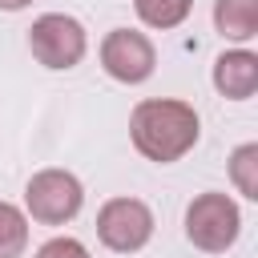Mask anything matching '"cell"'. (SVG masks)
Listing matches in <instances>:
<instances>
[{"instance_id":"1","label":"cell","mask_w":258,"mask_h":258,"mask_svg":"<svg viewBox=\"0 0 258 258\" xmlns=\"http://www.w3.org/2000/svg\"><path fill=\"white\" fill-rule=\"evenodd\" d=\"M202 137V117L181 97H145L129 113V141L153 165L181 161Z\"/></svg>"},{"instance_id":"2","label":"cell","mask_w":258,"mask_h":258,"mask_svg":"<svg viewBox=\"0 0 258 258\" xmlns=\"http://www.w3.org/2000/svg\"><path fill=\"white\" fill-rule=\"evenodd\" d=\"M242 234V210L230 194L206 189L185 206V238L202 254H226Z\"/></svg>"},{"instance_id":"3","label":"cell","mask_w":258,"mask_h":258,"mask_svg":"<svg viewBox=\"0 0 258 258\" xmlns=\"http://www.w3.org/2000/svg\"><path fill=\"white\" fill-rule=\"evenodd\" d=\"M28 52L36 56V64H44L52 73H64V69H77L85 60L89 32L69 12H44L28 28Z\"/></svg>"},{"instance_id":"4","label":"cell","mask_w":258,"mask_h":258,"mask_svg":"<svg viewBox=\"0 0 258 258\" xmlns=\"http://www.w3.org/2000/svg\"><path fill=\"white\" fill-rule=\"evenodd\" d=\"M85 185L69 169H36L24 185V214L40 226H64L81 214Z\"/></svg>"},{"instance_id":"5","label":"cell","mask_w":258,"mask_h":258,"mask_svg":"<svg viewBox=\"0 0 258 258\" xmlns=\"http://www.w3.org/2000/svg\"><path fill=\"white\" fill-rule=\"evenodd\" d=\"M153 226H157L153 210L141 198H129V194L109 198L97 210V238L113 254H137V250H145L149 238H153Z\"/></svg>"},{"instance_id":"6","label":"cell","mask_w":258,"mask_h":258,"mask_svg":"<svg viewBox=\"0 0 258 258\" xmlns=\"http://www.w3.org/2000/svg\"><path fill=\"white\" fill-rule=\"evenodd\" d=\"M101 69L121 85H145L157 69V48L141 28H109L101 36Z\"/></svg>"},{"instance_id":"7","label":"cell","mask_w":258,"mask_h":258,"mask_svg":"<svg viewBox=\"0 0 258 258\" xmlns=\"http://www.w3.org/2000/svg\"><path fill=\"white\" fill-rule=\"evenodd\" d=\"M210 81H214V89L226 101H250L258 93V52H250V48H226L214 60Z\"/></svg>"},{"instance_id":"8","label":"cell","mask_w":258,"mask_h":258,"mask_svg":"<svg viewBox=\"0 0 258 258\" xmlns=\"http://www.w3.org/2000/svg\"><path fill=\"white\" fill-rule=\"evenodd\" d=\"M214 28L234 44L254 40L258 36V0H214Z\"/></svg>"},{"instance_id":"9","label":"cell","mask_w":258,"mask_h":258,"mask_svg":"<svg viewBox=\"0 0 258 258\" xmlns=\"http://www.w3.org/2000/svg\"><path fill=\"white\" fill-rule=\"evenodd\" d=\"M133 12L145 28H157V32H169V28H181L194 12V0H133Z\"/></svg>"},{"instance_id":"10","label":"cell","mask_w":258,"mask_h":258,"mask_svg":"<svg viewBox=\"0 0 258 258\" xmlns=\"http://www.w3.org/2000/svg\"><path fill=\"white\" fill-rule=\"evenodd\" d=\"M226 169H230V181H234V189H238L246 202H258V141H246V145H238V149L230 153Z\"/></svg>"},{"instance_id":"11","label":"cell","mask_w":258,"mask_h":258,"mask_svg":"<svg viewBox=\"0 0 258 258\" xmlns=\"http://www.w3.org/2000/svg\"><path fill=\"white\" fill-rule=\"evenodd\" d=\"M28 250V214L12 202H0V258H20Z\"/></svg>"},{"instance_id":"12","label":"cell","mask_w":258,"mask_h":258,"mask_svg":"<svg viewBox=\"0 0 258 258\" xmlns=\"http://www.w3.org/2000/svg\"><path fill=\"white\" fill-rule=\"evenodd\" d=\"M32 258H89V246H85L81 238H69V234H56V238H48V242H40Z\"/></svg>"},{"instance_id":"13","label":"cell","mask_w":258,"mask_h":258,"mask_svg":"<svg viewBox=\"0 0 258 258\" xmlns=\"http://www.w3.org/2000/svg\"><path fill=\"white\" fill-rule=\"evenodd\" d=\"M32 0H0V12H20V8H28Z\"/></svg>"}]
</instances>
